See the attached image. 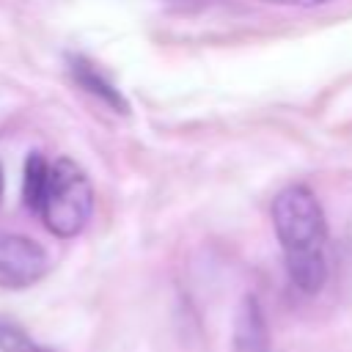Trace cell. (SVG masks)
<instances>
[{
	"label": "cell",
	"instance_id": "cell-8",
	"mask_svg": "<svg viewBox=\"0 0 352 352\" xmlns=\"http://www.w3.org/2000/svg\"><path fill=\"white\" fill-rule=\"evenodd\" d=\"M294 6H302V8H314V6H324V3H330V0H292Z\"/></svg>",
	"mask_w": 352,
	"mask_h": 352
},
{
	"label": "cell",
	"instance_id": "cell-10",
	"mask_svg": "<svg viewBox=\"0 0 352 352\" xmlns=\"http://www.w3.org/2000/svg\"><path fill=\"white\" fill-rule=\"evenodd\" d=\"M264 3H292V0H264Z\"/></svg>",
	"mask_w": 352,
	"mask_h": 352
},
{
	"label": "cell",
	"instance_id": "cell-7",
	"mask_svg": "<svg viewBox=\"0 0 352 352\" xmlns=\"http://www.w3.org/2000/svg\"><path fill=\"white\" fill-rule=\"evenodd\" d=\"M0 352H55L52 346L36 341L19 322L0 314Z\"/></svg>",
	"mask_w": 352,
	"mask_h": 352
},
{
	"label": "cell",
	"instance_id": "cell-1",
	"mask_svg": "<svg viewBox=\"0 0 352 352\" xmlns=\"http://www.w3.org/2000/svg\"><path fill=\"white\" fill-rule=\"evenodd\" d=\"M272 226L283 248V261L292 283L305 294L319 292L327 275V223L314 190L305 184L283 187L272 198Z\"/></svg>",
	"mask_w": 352,
	"mask_h": 352
},
{
	"label": "cell",
	"instance_id": "cell-2",
	"mask_svg": "<svg viewBox=\"0 0 352 352\" xmlns=\"http://www.w3.org/2000/svg\"><path fill=\"white\" fill-rule=\"evenodd\" d=\"M94 212V187L85 170L72 160H58L50 165L47 187L38 204V214L44 226L55 236H77Z\"/></svg>",
	"mask_w": 352,
	"mask_h": 352
},
{
	"label": "cell",
	"instance_id": "cell-3",
	"mask_svg": "<svg viewBox=\"0 0 352 352\" xmlns=\"http://www.w3.org/2000/svg\"><path fill=\"white\" fill-rule=\"evenodd\" d=\"M50 270L47 250L19 234L0 236V286L3 289H28L41 280Z\"/></svg>",
	"mask_w": 352,
	"mask_h": 352
},
{
	"label": "cell",
	"instance_id": "cell-5",
	"mask_svg": "<svg viewBox=\"0 0 352 352\" xmlns=\"http://www.w3.org/2000/svg\"><path fill=\"white\" fill-rule=\"evenodd\" d=\"M72 74H74V80H77L85 91H91L94 96H99L102 102H107V104L116 107L118 113H126L124 96L113 88V82H107V80L94 69V63H88L85 58H72Z\"/></svg>",
	"mask_w": 352,
	"mask_h": 352
},
{
	"label": "cell",
	"instance_id": "cell-6",
	"mask_svg": "<svg viewBox=\"0 0 352 352\" xmlns=\"http://www.w3.org/2000/svg\"><path fill=\"white\" fill-rule=\"evenodd\" d=\"M47 176H50L47 160L33 151L25 160V176H22V198H25V206L33 212H38V204H41V195L47 187Z\"/></svg>",
	"mask_w": 352,
	"mask_h": 352
},
{
	"label": "cell",
	"instance_id": "cell-9",
	"mask_svg": "<svg viewBox=\"0 0 352 352\" xmlns=\"http://www.w3.org/2000/svg\"><path fill=\"white\" fill-rule=\"evenodd\" d=\"M0 201H3V170H0Z\"/></svg>",
	"mask_w": 352,
	"mask_h": 352
},
{
	"label": "cell",
	"instance_id": "cell-4",
	"mask_svg": "<svg viewBox=\"0 0 352 352\" xmlns=\"http://www.w3.org/2000/svg\"><path fill=\"white\" fill-rule=\"evenodd\" d=\"M234 346L236 352H267V324L256 297H248L239 308Z\"/></svg>",
	"mask_w": 352,
	"mask_h": 352
}]
</instances>
